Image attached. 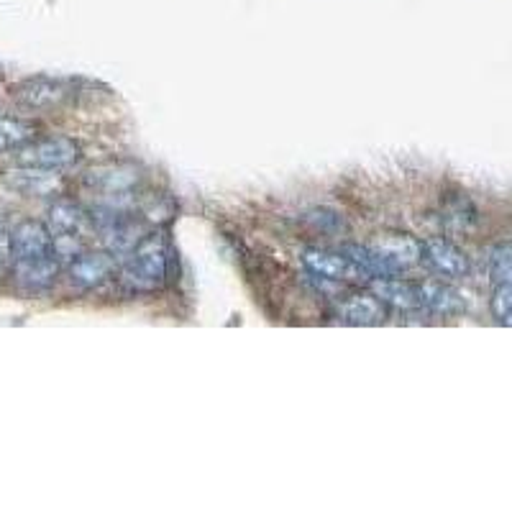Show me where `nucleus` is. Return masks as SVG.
<instances>
[{
	"label": "nucleus",
	"instance_id": "20e7f679",
	"mask_svg": "<svg viewBox=\"0 0 512 512\" xmlns=\"http://www.w3.org/2000/svg\"><path fill=\"white\" fill-rule=\"evenodd\" d=\"M80 144L67 136H44V139H31L24 146L16 149V164L18 167L31 169H67L80 159Z\"/></svg>",
	"mask_w": 512,
	"mask_h": 512
},
{
	"label": "nucleus",
	"instance_id": "f3484780",
	"mask_svg": "<svg viewBox=\"0 0 512 512\" xmlns=\"http://www.w3.org/2000/svg\"><path fill=\"white\" fill-rule=\"evenodd\" d=\"M489 308L502 326H512V285H497L495 295L489 300Z\"/></svg>",
	"mask_w": 512,
	"mask_h": 512
},
{
	"label": "nucleus",
	"instance_id": "423d86ee",
	"mask_svg": "<svg viewBox=\"0 0 512 512\" xmlns=\"http://www.w3.org/2000/svg\"><path fill=\"white\" fill-rule=\"evenodd\" d=\"M85 185L108 198L105 208H118L116 200L128 198L139 185V172L131 164H98L85 172Z\"/></svg>",
	"mask_w": 512,
	"mask_h": 512
},
{
	"label": "nucleus",
	"instance_id": "dca6fc26",
	"mask_svg": "<svg viewBox=\"0 0 512 512\" xmlns=\"http://www.w3.org/2000/svg\"><path fill=\"white\" fill-rule=\"evenodd\" d=\"M489 277L495 285H512V244H500L489 251Z\"/></svg>",
	"mask_w": 512,
	"mask_h": 512
},
{
	"label": "nucleus",
	"instance_id": "4468645a",
	"mask_svg": "<svg viewBox=\"0 0 512 512\" xmlns=\"http://www.w3.org/2000/svg\"><path fill=\"white\" fill-rule=\"evenodd\" d=\"M11 182L26 195H54V192H59V177L49 169L21 167L11 177Z\"/></svg>",
	"mask_w": 512,
	"mask_h": 512
},
{
	"label": "nucleus",
	"instance_id": "39448f33",
	"mask_svg": "<svg viewBox=\"0 0 512 512\" xmlns=\"http://www.w3.org/2000/svg\"><path fill=\"white\" fill-rule=\"evenodd\" d=\"M303 264L313 277L326 282H344V285H361L372 282V274L356 262L354 256L346 251H328V249H305Z\"/></svg>",
	"mask_w": 512,
	"mask_h": 512
},
{
	"label": "nucleus",
	"instance_id": "1a4fd4ad",
	"mask_svg": "<svg viewBox=\"0 0 512 512\" xmlns=\"http://www.w3.org/2000/svg\"><path fill=\"white\" fill-rule=\"evenodd\" d=\"M13 95L26 108L47 111V108H57L70 98V88L62 80H52V77H31V80L18 82L13 88Z\"/></svg>",
	"mask_w": 512,
	"mask_h": 512
},
{
	"label": "nucleus",
	"instance_id": "ddd939ff",
	"mask_svg": "<svg viewBox=\"0 0 512 512\" xmlns=\"http://www.w3.org/2000/svg\"><path fill=\"white\" fill-rule=\"evenodd\" d=\"M369 285H372L374 295H377L384 305H390V308L420 310L418 287H415V282L402 280L397 274H384V277H374Z\"/></svg>",
	"mask_w": 512,
	"mask_h": 512
},
{
	"label": "nucleus",
	"instance_id": "9b49d317",
	"mask_svg": "<svg viewBox=\"0 0 512 512\" xmlns=\"http://www.w3.org/2000/svg\"><path fill=\"white\" fill-rule=\"evenodd\" d=\"M336 318L346 326H379L387 313H384V303L377 295L369 292H354V295L344 297L336 308Z\"/></svg>",
	"mask_w": 512,
	"mask_h": 512
},
{
	"label": "nucleus",
	"instance_id": "6e6552de",
	"mask_svg": "<svg viewBox=\"0 0 512 512\" xmlns=\"http://www.w3.org/2000/svg\"><path fill=\"white\" fill-rule=\"evenodd\" d=\"M118 272L116 256L111 251H80L70 262V280L72 285L82 290H95L113 280Z\"/></svg>",
	"mask_w": 512,
	"mask_h": 512
},
{
	"label": "nucleus",
	"instance_id": "f8f14e48",
	"mask_svg": "<svg viewBox=\"0 0 512 512\" xmlns=\"http://www.w3.org/2000/svg\"><path fill=\"white\" fill-rule=\"evenodd\" d=\"M418 287L420 310H431L436 315H461L466 310V300L459 290L451 285H443L436 280L415 282Z\"/></svg>",
	"mask_w": 512,
	"mask_h": 512
},
{
	"label": "nucleus",
	"instance_id": "2eb2a0df",
	"mask_svg": "<svg viewBox=\"0 0 512 512\" xmlns=\"http://www.w3.org/2000/svg\"><path fill=\"white\" fill-rule=\"evenodd\" d=\"M36 136V126L26 118L0 116V154L16 152L18 146H24Z\"/></svg>",
	"mask_w": 512,
	"mask_h": 512
},
{
	"label": "nucleus",
	"instance_id": "f257e3e1",
	"mask_svg": "<svg viewBox=\"0 0 512 512\" xmlns=\"http://www.w3.org/2000/svg\"><path fill=\"white\" fill-rule=\"evenodd\" d=\"M13 277L26 290H47L57 282L59 256L47 223L21 221L11 231Z\"/></svg>",
	"mask_w": 512,
	"mask_h": 512
},
{
	"label": "nucleus",
	"instance_id": "9d476101",
	"mask_svg": "<svg viewBox=\"0 0 512 512\" xmlns=\"http://www.w3.org/2000/svg\"><path fill=\"white\" fill-rule=\"evenodd\" d=\"M90 223L93 218L72 200H57L49 208L47 228L52 231V239H82L90 231Z\"/></svg>",
	"mask_w": 512,
	"mask_h": 512
},
{
	"label": "nucleus",
	"instance_id": "0eeeda50",
	"mask_svg": "<svg viewBox=\"0 0 512 512\" xmlns=\"http://www.w3.org/2000/svg\"><path fill=\"white\" fill-rule=\"evenodd\" d=\"M420 262L428 264L441 277H466L472 269L469 256L454 241L443 239V236H433L420 244Z\"/></svg>",
	"mask_w": 512,
	"mask_h": 512
},
{
	"label": "nucleus",
	"instance_id": "f03ea898",
	"mask_svg": "<svg viewBox=\"0 0 512 512\" xmlns=\"http://www.w3.org/2000/svg\"><path fill=\"white\" fill-rule=\"evenodd\" d=\"M118 274L131 292H157L164 287L169 274V251L164 236L154 233L149 239H141L126 254Z\"/></svg>",
	"mask_w": 512,
	"mask_h": 512
},
{
	"label": "nucleus",
	"instance_id": "7ed1b4c3",
	"mask_svg": "<svg viewBox=\"0 0 512 512\" xmlns=\"http://www.w3.org/2000/svg\"><path fill=\"white\" fill-rule=\"evenodd\" d=\"M344 251L372 274V280L384 274L408 272L420 262V241H415L408 233H387L374 244L349 246Z\"/></svg>",
	"mask_w": 512,
	"mask_h": 512
},
{
	"label": "nucleus",
	"instance_id": "a211bd4d",
	"mask_svg": "<svg viewBox=\"0 0 512 512\" xmlns=\"http://www.w3.org/2000/svg\"><path fill=\"white\" fill-rule=\"evenodd\" d=\"M13 262V251H11V231L0 226V274L6 272Z\"/></svg>",
	"mask_w": 512,
	"mask_h": 512
}]
</instances>
